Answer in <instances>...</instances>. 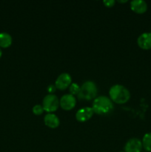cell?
Here are the masks:
<instances>
[{"instance_id": "6da1fadb", "label": "cell", "mask_w": 151, "mask_h": 152, "mask_svg": "<svg viewBox=\"0 0 151 152\" xmlns=\"http://www.w3.org/2000/svg\"><path fill=\"white\" fill-rule=\"evenodd\" d=\"M114 105L110 98L105 96H99L94 99L93 102V111L99 115H105L110 113L113 110Z\"/></svg>"}, {"instance_id": "7a4b0ae2", "label": "cell", "mask_w": 151, "mask_h": 152, "mask_svg": "<svg viewBox=\"0 0 151 152\" xmlns=\"http://www.w3.org/2000/svg\"><path fill=\"white\" fill-rule=\"evenodd\" d=\"M110 99L117 104H124L129 101L130 93L128 89L121 85H114L110 88Z\"/></svg>"}, {"instance_id": "3957f363", "label": "cell", "mask_w": 151, "mask_h": 152, "mask_svg": "<svg viewBox=\"0 0 151 152\" xmlns=\"http://www.w3.org/2000/svg\"><path fill=\"white\" fill-rule=\"evenodd\" d=\"M97 93L98 88L96 83L93 81H86L81 86L80 91L77 96L79 99L91 100L96 97Z\"/></svg>"}, {"instance_id": "277c9868", "label": "cell", "mask_w": 151, "mask_h": 152, "mask_svg": "<svg viewBox=\"0 0 151 152\" xmlns=\"http://www.w3.org/2000/svg\"><path fill=\"white\" fill-rule=\"evenodd\" d=\"M59 105V99L54 94H48L43 99L42 106L44 111L48 113L54 112L58 109Z\"/></svg>"}, {"instance_id": "5b68a950", "label": "cell", "mask_w": 151, "mask_h": 152, "mask_svg": "<svg viewBox=\"0 0 151 152\" xmlns=\"http://www.w3.org/2000/svg\"><path fill=\"white\" fill-rule=\"evenodd\" d=\"M72 84V78L71 76L68 73H62L56 79L55 82V86L56 88L59 90H65Z\"/></svg>"}, {"instance_id": "8992f818", "label": "cell", "mask_w": 151, "mask_h": 152, "mask_svg": "<svg viewBox=\"0 0 151 152\" xmlns=\"http://www.w3.org/2000/svg\"><path fill=\"white\" fill-rule=\"evenodd\" d=\"M59 105H61L62 109L69 111V110L73 109L76 105V99L73 95L70 94H65L62 96L61 99L59 100Z\"/></svg>"}, {"instance_id": "52a82bcc", "label": "cell", "mask_w": 151, "mask_h": 152, "mask_svg": "<svg viewBox=\"0 0 151 152\" xmlns=\"http://www.w3.org/2000/svg\"><path fill=\"white\" fill-rule=\"evenodd\" d=\"M142 142L138 138H131L124 145L125 152H141L142 149Z\"/></svg>"}, {"instance_id": "ba28073f", "label": "cell", "mask_w": 151, "mask_h": 152, "mask_svg": "<svg viewBox=\"0 0 151 152\" xmlns=\"http://www.w3.org/2000/svg\"><path fill=\"white\" fill-rule=\"evenodd\" d=\"M93 108L90 107H84L78 110L76 114V118L78 122H86L90 120L93 115Z\"/></svg>"}, {"instance_id": "9c48e42d", "label": "cell", "mask_w": 151, "mask_h": 152, "mask_svg": "<svg viewBox=\"0 0 151 152\" xmlns=\"http://www.w3.org/2000/svg\"><path fill=\"white\" fill-rule=\"evenodd\" d=\"M137 43L141 48L144 50L151 49V32L143 33L139 37Z\"/></svg>"}, {"instance_id": "30bf717a", "label": "cell", "mask_w": 151, "mask_h": 152, "mask_svg": "<svg viewBox=\"0 0 151 152\" xmlns=\"http://www.w3.org/2000/svg\"><path fill=\"white\" fill-rule=\"evenodd\" d=\"M130 7L137 13H144L147 10V4L144 0H133L130 2Z\"/></svg>"}, {"instance_id": "8fae6325", "label": "cell", "mask_w": 151, "mask_h": 152, "mask_svg": "<svg viewBox=\"0 0 151 152\" xmlns=\"http://www.w3.org/2000/svg\"><path fill=\"white\" fill-rule=\"evenodd\" d=\"M44 122L46 126L51 129H56L60 124L59 117L56 114H52V113H49L44 116Z\"/></svg>"}, {"instance_id": "7c38bea8", "label": "cell", "mask_w": 151, "mask_h": 152, "mask_svg": "<svg viewBox=\"0 0 151 152\" xmlns=\"http://www.w3.org/2000/svg\"><path fill=\"white\" fill-rule=\"evenodd\" d=\"M12 44V37L5 32L0 33V47L8 48Z\"/></svg>"}, {"instance_id": "4fadbf2b", "label": "cell", "mask_w": 151, "mask_h": 152, "mask_svg": "<svg viewBox=\"0 0 151 152\" xmlns=\"http://www.w3.org/2000/svg\"><path fill=\"white\" fill-rule=\"evenodd\" d=\"M142 142V146L147 151H151V133L145 134Z\"/></svg>"}, {"instance_id": "5bb4252c", "label": "cell", "mask_w": 151, "mask_h": 152, "mask_svg": "<svg viewBox=\"0 0 151 152\" xmlns=\"http://www.w3.org/2000/svg\"><path fill=\"white\" fill-rule=\"evenodd\" d=\"M80 88H81V87L77 83H72L69 87L70 93L73 96L74 95H78L80 91Z\"/></svg>"}, {"instance_id": "9a60e30c", "label": "cell", "mask_w": 151, "mask_h": 152, "mask_svg": "<svg viewBox=\"0 0 151 152\" xmlns=\"http://www.w3.org/2000/svg\"><path fill=\"white\" fill-rule=\"evenodd\" d=\"M44 108L41 105H36L33 107V113L36 115H41L44 112Z\"/></svg>"}, {"instance_id": "2e32d148", "label": "cell", "mask_w": 151, "mask_h": 152, "mask_svg": "<svg viewBox=\"0 0 151 152\" xmlns=\"http://www.w3.org/2000/svg\"><path fill=\"white\" fill-rule=\"evenodd\" d=\"M56 86L52 84L49 85L47 88V91L50 93V94H53V93H54V92L56 91Z\"/></svg>"}, {"instance_id": "e0dca14e", "label": "cell", "mask_w": 151, "mask_h": 152, "mask_svg": "<svg viewBox=\"0 0 151 152\" xmlns=\"http://www.w3.org/2000/svg\"><path fill=\"white\" fill-rule=\"evenodd\" d=\"M103 3L107 7H113L115 4V1L114 0H104Z\"/></svg>"}, {"instance_id": "ac0fdd59", "label": "cell", "mask_w": 151, "mask_h": 152, "mask_svg": "<svg viewBox=\"0 0 151 152\" xmlns=\"http://www.w3.org/2000/svg\"><path fill=\"white\" fill-rule=\"evenodd\" d=\"M1 55H2V51H1V48H0V58H1Z\"/></svg>"}, {"instance_id": "d6986e66", "label": "cell", "mask_w": 151, "mask_h": 152, "mask_svg": "<svg viewBox=\"0 0 151 152\" xmlns=\"http://www.w3.org/2000/svg\"><path fill=\"white\" fill-rule=\"evenodd\" d=\"M127 0H124V1H118V2H121V3H124V2H127Z\"/></svg>"}, {"instance_id": "ffe728a7", "label": "cell", "mask_w": 151, "mask_h": 152, "mask_svg": "<svg viewBox=\"0 0 151 152\" xmlns=\"http://www.w3.org/2000/svg\"><path fill=\"white\" fill-rule=\"evenodd\" d=\"M119 152H123V151H119Z\"/></svg>"}]
</instances>
